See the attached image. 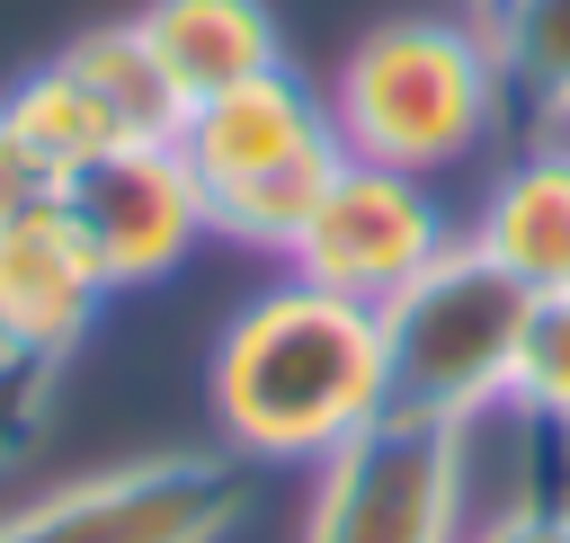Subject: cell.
Listing matches in <instances>:
<instances>
[{
    "instance_id": "1",
    "label": "cell",
    "mask_w": 570,
    "mask_h": 543,
    "mask_svg": "<svg viewBox=\"0 0 570 543\" xmlns=\"http://www.w3.org/2000/svg\"><path fill=\"white\" fill-rule=\"evenodd\" d=\"M214 418L249 463L338 454L383 418V320L312 276L258 294L214 347Z\"/></svg>"
},
{
    "instance_id": "2",
    "label": "cell",
    "mask_w": 570,
    "mask_h": 543,
    "mask_svg": "<svg viewBox=\"0 0 570 543\" xmlns=\"http://www.w3.org/2000/svg\"><path fill=\"white\" fill-rule=\"evenodd\" d=\"M178 160L205 196V231L240 240V249H294L321 187L338 178L347 142H338V116L276 62L205 107L178 116Z\"/></svg>"
},
{
    "instance_id": "3",
    "label": "cell",
    "mask_w": 570,
    "mask_h": 543,
    "mask_svg": "<svg viewBox=\"0 0 570 543\" xmlns=\"http://www.w3.org/2000/svg\"><path fill=\"white\" fill-rule=\"evenodd\" d=\"M330 116H338L347 160H383V169L428 178V169L481 151L499 125L490 36L463 18H383L338 62Z\"/></svg>"
},
{
    "instance_id": "4",
    "label": "cell",
    "mask_w": 570,
    "mask_h": 543,
    "mask_svg": "<svg viewBox=\"0 0 570 543\" xmlns=\"http://www.w3.org/2000/svg\"><path fill=\"white\" fill-rule=\"evenodd\" d=\"M534 285H517L481 240H445L428 276H410L383 320V409L472 427L490 401H508L517 338H525Z\"/></svg>"
},
{
    "instance_id": "5",
    "label": "cell",
    "mask_w": 570,
    "mask_h": 543,
    "mask_svg": "<svg viewBox=\"0 0 570 543\" xmlns=\"http://www.w3.org/2000/svg\"><path fill=\"white\" fill-rule=\"evenodd\" d=\"M240 507H249V454L178 445L45 490L36 507L0 516V543H223Z\"/></svg>"
},
{
    "instance_id": "6",
    "label": "cell",
    "mask_w": 570,
    "mask_h": 543,
    "mask_svg": "<svg viewBox=\"0 0 570 543\" xmlns=\"http://www.w3.org/2000/svg\"><path fill=\"white\" fill-rule=\"evenodd\" d=\"M454 516H463V427L383 409L338 454H321L303 543H454Z\"/></svg>"
},
{
    "instance_id": "7",
    "label": "cell",
    "mask_w": 570,
    "mask_h": 543,
    "mask_svg": "<svg viewBox=\"0 0 570 543\" xmlns=\"http://www.w3.org/2000/svg\"><path fill=\"white\" fill-rule=\"evenodd\" d=\"M53 214L80 240V258L98 267L107 294L169 276L196 249V231H205V196H196L178 142H116V151L62 169Z\"/></svg>"
},
{
    "instance_id": "8",
    "label": "cell",
    "mask_w": 570,
    "mask_h": 543,
    "mask_svg": "<svg viewBox=\"0 0 570 543\" xmlns=\"http://www.w3.org/2000/svg\"><path fill=\"white\" fill-rule=\"evenodd\" d=\"M436 249H445V214L410 169L338 160V178L321 187V205H312V223H303V240L285 258H294V276L383 312L410 276H428Z\"/></svg>"
},
{
    "instance_id": "9",
    "label": "cell",
    "mask_w": 570,
    "mask_h": 543,
    "mask_svg": "<svg viewBox=\"0 0 570 543\" xmlns=\"http://www.w3.org/2000/svg\"><path fill=\"white\" fill-rule=\"evenodd\" d=\"M98 303H107V285L80 258V240L62 231V214L0 231V356H62L71 365Z\"/></svg>"
},
{
    "instance_id": "10",
    "label": "cell",
    "mask_w": 570,
    "mask_h": 543,
    "mask_svg": "<svg viewBox=\"0 0 570 543\" xmlns=\"http://www.w3.org/2000/svg\"><path fill=\"white\" fill-rule=\"evenodd\" d=\"M134 27H142L151 62L169 71V89L187 107H205V98H223V89H240V80L285 62L267 0H142Z\"/></svg>"
},
{
    "instance_id": "11",
    "label": "cell",
    "mask_w": 570,
    "mask_h": 543,
    "mask_svg": "<svg viewBox=\"0 0 570 543\" xmlns=\"http://www.w3.org/2000/svg\"><path fill=\"white\" fill-rule=\"evenodd\" d=\"M481 249L534 285V294H570V142H534L481 205Z\"/></svg>"
},
{
    "instance_id": "12",
    "label": "cell",
    "mask_w": 570,
    "mask_h": 543,
    "mask_svg": "<svg viewBox=\"0 0 570 543\" xmlns=\"http://www.w3.org/2000/svg\"><path fill=\"white\" fill-rule=\"evenodd\" d=\"M490 62H499V116H517L534 142H570V0H490Z\"/></svg>"
},
{
    "instance_id": "13",
    "label": "cell",
    "mask_w": 570,
    "mask_h": 543,
    "mask_svg": "<svg viewBox=\"0 0 570 543\" xmlns=\"http://www.w3.org/2000/svg\"><path fill=\"white\" fill-rule=\"evenodd\" d=\"M0 116L53 160V169H80V160H98V151H116L125 142V125H116V107L89 89V71L71 62V53H53V62H36L9 98H0Z\"/></svg>"
},
{
    "instance_id": "14",
    "label": "cell",
    "mask_w": 570,
    "mask_h": 543,
    "mask_svg": "<svg viewBox=\"0 0 570 543\" xmlns=\"http://www.w3.org/2000/svg\"><path fill=\"white\" fill-rule=\"evenodd\" d=\"M62 53H71V62L89 71V89L116 107L125 142H169V134H178L187 98L169 89V71L151 62V45H142V27H134V18H125V27H89V36H71Z\"/></svg>"
},
{
    "instance_id": "15",
    "label": "cell",
    "mask_w": 570,
    "mask_h": 543,
    "mask_svg": "<svg viewBox=\"0 0 570 543\" xmlns=\"http://www.w3.org/2000/svg\"><path fill=\"white\" fill-rule=\"evenodd\" d=\"M508 401H517L534 427H561V436H570V294H534L525 338H517Z\"/></svg>"
},
{
    "instance_id": "16",
    "label": "cell",
    "mask_w": 570,
    "mask_h": 543,
    "mask_svg": "<svg viewBox=\"0 0 570 543\" xmlns=\"http://www.w3.org/2000/svg\"><path fill=\"white\" fill-rule=\"evenodd\" d=\"M53 392H62V356H0V472L36 445Z\"/></svg>"
},
{
    "instance_id": "17",
    "label": "cell",
    "mask_w": 570,
    "mask_h": 543,
    "mask_svg": "<svg viewBox=\"0 0 570 543\" xmlns=\"http://www.w3.org/2000/svg\"><path fill=\"white\" fill-rule=\"evenodd\" d=\"M53 196H62V169L0 116V231L9 223H36V214H53Z\"/></svg>"
},
{
    "instance_id": "18",
    "label": "cell",
    "mask_w": 570,
    "mask_h": 543,
    "mask_svg": "<svg viewBox=\"0 0 570 543\" xmlns=\"http://www.w3.org/2000/svg\"><path fill=\"white\" fill-rule=\"evenodd\" d=\"M472 543H570V498H561V490H534V498L499 507Z\"/></svg>"
},
{
    "instance_id": "19",
    "label": "cell",
    "mask_w": 570,
    "mask_h": 543,
    "mask_svg": "<svg viewBox=\"0 0 570 543\" xmlns=\"http://www.w3.org/2000/svg\"><path fill=\"white\" fill-rule=\"evenodd\" d=\"M481 9H490V0H481Z\"/></svg>"
}]
</instances>
